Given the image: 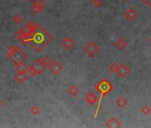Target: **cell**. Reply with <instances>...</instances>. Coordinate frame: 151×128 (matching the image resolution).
<instances>
[{
    "label": "cell",
    "instance_id": "277c9868",
    "mask_svg": "<svg viewBox=\"0 0 151 128\" xmlns=\"http://www.w3.org/2000/svg\"><path fill=\"white\" fill-rule=\"evenodd\" d=\"M7 54L10 58V60L15 64H19L22 62H24L27 59V54L17 46H10L7 48Z\"/></svg>",
    "mask_w": 151,
    "mask_h": 128
},
{
    "label": "cell",
    "instance_id": "3957f363",
    "mask_svg": "<svg viewBox=\"0 0 151 128\" xmlns=\"http://www.w3.org/2000/svg\"><path fill=\"white\" fill-rule=\"evenodd\" d=\"M51 63V60L49 57H44L43 59H37L32 62L29 67V73L31 76H38L41 75L46 69L47 66Z\"/></svg>",
    "mask_w": 151,
    "mask_h": 128
},
{
    "label": "cell",
    "instance_id": "d4e9b609",
    "mask_svg": "<svg viewBox=\"0 0 151 128\" xmlns=\"http://www.w3.org/2000/svg\"><path fill=\"white\" fill-rule=\"evenodd\" d=\"M0 107H1V100H0ZM0 109H1V108H0Z\"/></svg>",
    "mask_w": 151,
    "mask_h": 128
},
{
    "label": "cell",
    "instance_id": "7a4b0ae2",
    "mask_svg": "<svg viewBox=\"0 0 151 128\" xmlns=\"http://www.w3.org/2000/svg\"><path fill=\"white\" fill-rule=\"evenodd\" d=\"M96 89L100 93L101 95H100V98L98 100V105H97V109H96L95 114H94V117H97L98 116L101 101H102L103 98L113 90V86H112V84L108 79H105L104 78V79H102L101 81L99 82V84L96 86Z\"/></svg>",
    "mask_w": 151,
    "mask_h": 128
},
{
    "label": "cell",
    "instance_id": "e0dca14e",
    "mask_svg": "<svg viewBox=\"0 0 151 128\" xmlns=\"http://www.w3.org/2000/svg\"><path fill=\"white\" fill-rule=\"evenodd\" d=\"M15 69H16V71L17 72H29V69H28L24 65L23 62L19 63V64H16V65H15Z\"/></svg>",
    "mask_w": 151,
    "mask_h": 128
},
{
    "label": "cell",
    "instance_id": "8fae6325",
    "mask_svg": "<svg viewBox=\"0 0 151 128\" xmlns=\"http://www.w3.org/2000/svg\"><path fill=\"white\" fill-rule=\"evenodd\" d=\"M106 126L107 127H109V128H119L122 126L120 121L118 120V118L116 117H110L108 122L106 123Z\"/></svg>",
    "mask_w": 151,
    "mask_h": 128
},
{
    "label": "cell",
    "instance_id": "30bf717a",
    "mask_svg": "<svg viewBox=\"0 0 151 128\" xmlns=\"http://www.w3.org/2000/svg\"><path fill=\"white\" fill-rule=\"evenodd\" d=\"M98 97H97V95L94 93H93V92H89L88 93H86V95H85V101L89 104V105H91V106H93V105H95L97 102H98Z\"/></svg>",
    "mask_w": 151,
    "mask_h": 128
},
{
    "label": "cell",
    "instance_id": "ba28073f",
    "mask_svg": "<svg viewBox=\"0 0 151 128\" xmlns=\"http://www.w3.org/2000/svg\"><path fill=\"white\" fill-rule=\"evenodd\" d=\"M130 72H131L130 69L125 65L124 63H121L120 65H118V70H117L116 74H117L120 78H125L130 74Z\"/></svg>",
    "mask_w": 151,
    "mask_h": 128
},
{
    "label": "cell",
    "instance_id": "9a60e30c",
    "mask_svg": "<svg viewBox=\"0 0 151 128\" xmlns=\"http://www.w3.org/2000/svg\"><path fill=\"white\" fill-rule=\"evenodd\" d=\"M14 79L18 83L22 84V83H24L28 79V76H27L26 72H17L15 77H14Z\"/></svg>",
    "mask_w": 151,
    "mask_h": 128
},
{
    "label": "cell",
    "instance_id": "52a82bcc",
    "mask_svg": "<svg viewBox=\"0 0 151 128\" xmlns=\"http://www.w3.org/2000/svg\"><path fill=\"white\" fill-rule=\"evenodd\" d=\"M45 5L46 3L45 0H34L32 4V11L35 14H39L44 10Z\"/></svg>",
    "mask_w": 151,
    "mask_h": 128
},
{
    "label": "cell",
    "instance_id": "d6986e66",
    "mask_svg": "<svg viewBox=\"0 0 151 128\" xmlns=\"http://www.w3.org/2000/svg\"><path fill=\"white\" fill-rule=\"evenodd\" d=\"M92 5L95 8H101L103 6V0H92Z\"/></svg>",
    "mask_w": 151,
    "mask_h": 128
},
{
    "label": "cell",
    "instance_id": "5bb4252c",
    "mask_svg": "<svg viewBox=\"0 0 151 128\" xmlns=\"http://www.w3.org/2000/svg\"><path fill=\"white\" fill-rule=\"evenodd\" d=\"M61 45L67 49V50H70L73 46H74V41L70 38V37H65L62 41H61Z\"/></svg>",
    "mask_w": 151,
    "mask_h": 128
},
{
    "label": "cell",
    "instance_id": "cb8c5ba5",
    "mask_svg": "<svg viewBox=\"0 0 151 128\" xmlns=\"http://www.w3.org/2000/svg\"><path fill=\"white\" fill-rule=\"evenodd\" d=\"M149 44L151 45V37H150V38H149Z\"/></svg>",
    "mask_w": 151,
    "mask_h": 128
},
{
    "label": "cell",
    "instance_id": "603a6c76",
    "mask_svg": "<svg viewBox=\"0 0 151 128\" xmlns=\"http://www.w3.org/2000/svg\"><path fill=\"white\" fill-rule=\"evenodd\" d=\"M144 2L151 8V0H144Z\"/></svg>",
    "mask_w": 151,
    "mask_h": 128
},
{
    "label": "cell",
    "instance_id": "9c48e42d",
    "mask_svg": "<svg viewBox=\"0 0 151 128\" xmlns=\"http://www.w3.org/2000/svg\"><path fill=\"white\" fill-rule=\"evenodd\" d=\"M124 17L128 22H133L138 17V12L133 7H130L128 10L125 11Z\"/></svg>",
    "mask_w": 151,
    "mask_h": 128
},
{
    "label": "cell",
    "instance_id": "4fadbf2b",
    "mask_svg": "<svg viewBox=\"0 0 151 128\" xmlns=\"http://www.w3.org/2000/svg\"><path fill=\"white\" fill-rule=\"evenodd\" d=\"M114 46L116 47L118 50H124L127 46V42L123 37H119L116 41H115Z\"/></svg>",
    "mask_w": 151,
    "mask_h": 128
},
{
    "label": "cell",
    "instance_id": "ac0fdd59",
    "mask_svg": "<svg viewBox=\"0 0 151 128\" xmlns=\"http://www.w3.org/2000/svg\"><path fill=\"white\" fill-rule=\"evenodd\" d=\"M140 112L145 116H148L151 113V108L147 105H145L140 109Z\"/></svg>",
    "mask_w": 151,
    "mask_h": 128
},
{
    "label": "cell",
    "instance_id": "5b68a950",
    "mask_svg": "<svg viewBox=\"0 0 151 128\" xmlns=\"http://www.w3.org/2000/svg\"><path fill=\"white\" fill-rule=\"evenodd\" d=\"M99 50H100V47L99 45L93 42V41H90L88 42L85 47H84V52L89 56V57H94L98 52H99Z\"/></svg>",
    "mask_w": 151,
    "mask_h": 128
},
{
    "label": "cell",
    "instance_id": "7c38bea8",
    "mask_svg": "<svg viewBox=\"0 0 151 128\" xmlns=\"http://www.w3.org/2000/svg\"><path fill=\"white\" fill-rule=\"evenodd\" d=\"M115 103H116V105L119 109H124V108L127 106V104H128V101H127V99L124 98V96H120V97H118V98L116 100Z\"/></svg>",
    "mask_w": 151,
    "mask_h": 128
},
{
    "label": "cell",
    "instance_id": "484cf974",
    "mask_svg": "<svg viewBox=\"0 0 151 128\" xmlns=\"http://www.w3.org/2000/svg\"><path fill=\"white\" fill-rule=\"evenodd\" d=\"M28 1H30V0H28Z\"/></svg>",
    "mask_w": 151,
    "mask_h": 128
},
{
    "label": "cell",
    "instance_id": "7402d4cb",
    "mask_svg": "<svg viewBox=\"0 0 151 128\" xmlns=\"http://www.w3.org/2000/svg\"><path fill=\"white\" fill-rule=\"evenodd\" d=\"M14 21L15 23H21V22H22L23 19H22V17L21 15H16V16L14 18Z\"/></svg>",
    "mask_w": 151,
    "mask_h": 128
},
{
    "label": "cell",
    "instance_id": "44dd1931",
    "mask_svg": "<svg viewBox=\"0 0 151 128\" xmlns=\"http://www.w3.org/2000/svg\"><path fill=\"white\" fill-rule=\"evenodd\" d=\"M30 113L35 115V116H37V115H38L40 113V109L37 106H32L30 108Z\"/></svg>",
    "mask_w": 151,
    "mask_h": 128
},
{
    "label": "cell",
    "instance_id": "6da1fadb",
    "mask_svg": "<svg viewBox=\"0 0 151 128\" xmlns=\"http://www.w3.org/2000/svg\"><path fill=\"white\" fill-rule=\"evenodd\" d=\"M52 40V37L51 34L47 32L40 24H37V28L35 32L31 35L30 37V45L37 51L41 52L46 45H48Z\"/></svg>",
    "mask_w": 151,
    "mask_h": 128
},
{
    "label": "cell",
    "instance_id": "ffe728a7",
    "mask_svg": "<svg viewBox=\"0 0 151 128\" xmlns=\"http://www.w3.org/2000/svg\"><path fill=\"white\" fill-rule=\"evenodd\" d=\"M109 71L111 72V73H116V72H117V70H118V65L116 63V62H113L111 65L109 66Z\"/></svg>",
    "mask_w": 151,
    "mask_h": 128
},
{
    "label": "cell",
    "instance_id": "8992f818",
    "mask_svg": "<svg viewBox=\"0 0 151 128\" xmlns=\"http://www.w3.org/2000/svg\"><path fill=\"white\" fill-rule=\"evenodd\" d=\"M49 70L53 74V75H59L61 71H62V69H63V66H62V63L57 60L52 61L50 64H49Z\"/></svg>",
    "mask_w": 151,
    "mask_h": 128
},
{
    "label": "cell",
    "instance_id": "2e32d148",
    "mask_svg": "<svg viewBox=\"0 0 151 128\" xmlns=\"http://www.w3.org/2000/svg\"><path fill=\"white\" fill-rule=\"evenodd\" d=\"M79 89L76 86H74V85H72V86H70L68 89H67V93H68V95L70 96V97H76V96H78V94L79 93Z\"/></svg>",
    "mask_w": 151,
    "mask_h": 128
}]
</instances>
